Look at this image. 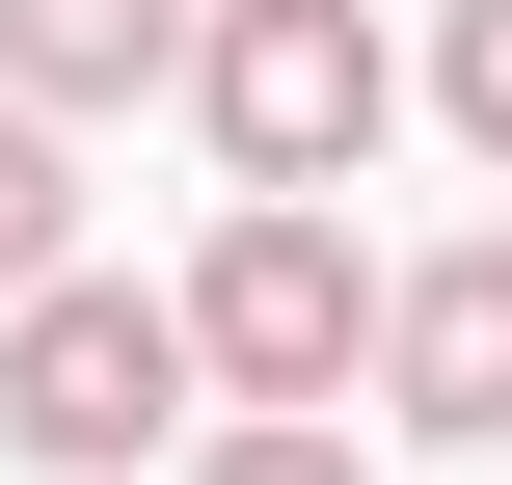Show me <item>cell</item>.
Wrapping results in <instances>:
<instances>
[{"label": "cell", "mask_w": 512, "mask_h": 485, "mask_svg": "<svg viewBox=\"0 0 512 485\" xmlns=\"http://www.w3.org/2000/svg\"><path fill=\"white\" fill-rule=\"evenodd\" d=\"M378 432H405V459H512V243H405V297H378Z\"/></svg>", "instance_id": "277c9868"}, {"label": "cell", "mask_w": 512, "mask_h": 485, "mask_svg": "<svg viewBox=\"0 0 512 485\" xmlns=\"http://www.w3.org/2000/svg\"><path fill=\"white\" fill-rule=\"evenodd\" d=\"M162 297H189V378H216V405H270V432H378V297H405V270H378L351 216L216 189V243H189Z\"/></svg>", "instance_id": "6da1fadb"}, {"label": "cell", "mask_w": 512, "mask_h": 485, "mask_svg": "<svg viewBox=\"0 0 512 485\" xmlns=\"http://www.w3.org/2000/svg\"><path fill=\"white\" fill-rule=\"evenodd\" d=\"M405 108H432V54H405L378 0H216V27H189V135H216V189H297V216H324Z\"/></svg>", "instance_id": "7a4b0ae2"}, {"label": "cell", "mask_w": 512, "mask_h": 485, "mask_svg": "<svg viewBox=\"0 0 512 485\" xmlns=\"http://www.w3.org/2000/svg\"><path fill=\"white\" fill-rule=\"evenodd\" d=\"M54 270H81V135H54V108H0V324H27Z\"/></svg>", "instance_id": "8992f818"}, {"label": "cell", "mask_w": 512, "mask_h": 485, "mask_svg": "<svg viewBox=\"0 0 512 485\" xmlns=\"http://www.w3.org/2000/svg\"><path fill=\"white\" fill-rule=\"evenodd\" d=\"M432 108H459V162H512V0H432Z\"/></svg>", "instance_id": "52a82bcc"}, {"label": "cell", "mask_w": 512, "mask_h": 485, "mask_svg": "<svg viewBox=\"0 0 512 485\" xmlns=\"http://www.w3.org/2000/svg\"><path fill=\"white\" fill-rule=\"evenodd\" d=\"M162 485H378V459H351V432H270V405H216V432H189Z\"/></svg>", "instance_id": "ba28073f"}, {"label": "cell", "mask_w": 512, "mask_h": 485, "mask_svg": "<svg viewBox=\"0 0 512 485\" xmlns=\"http://www.w3.org/2000/svg\"><path fill=\"white\" fill-rule=\"evenodd\" d=\"M216 432V378H189V297H135V270H54L27 324H0V459L27 485H135Z\"/></svg>", "instance_id": "3957f363"}, {"label": "cell", "mask_w": 512, "mask_h": 485, "mask_svg": "<svg viewBox=\"0 0 512 485\" xmlns=\"http://www.w3.org/2000/svg\"><path fill=\"white\" fill-rule=\"evenodd\" d=\"M189 27H216V0H0V108H54V135L189 108Z\"/></svg>", "instance_id": "5b68a950"}]
</instances>
